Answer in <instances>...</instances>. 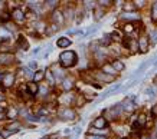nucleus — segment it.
I'll return each mask as SVG.
<instances>
[{"label":"nucleus","instance_id":"nucleus-22","mask_svg":"<svg viewBox=\"0 0 157 139\" xmlns=\"http://www.w3.org/2000/svg\"><path fill=\"white\" fill-rule=\"evenodd\" d=\"M19 46H20L22 49H27V42L23 40V37H22V36L19 37Z\"/></svg>","mask_w":157,"mask_h":139},{"label":"nucleus","instance_id":"nucleus-21","mask_svg":"<svg viewBox=\"0 0 157 139\" xmlns=\"http://www.w3.org/2000/svg\"><path fill=\"white\" fill-rule=\"evenodd\" d=\"M111 36L108 34V36H105V37H102V40H99V43L102 45V46H108L110 43H111V39H110Z\"/></svg>","mask_w":157,"mask_h":139},{"label":"nucleus","instance_id":"nucleus-14","mask_svg":"<svg viewBox=\"0 0 157 139\" xmlns=\"http://www.w3.org/2000/svg\"><path fill=\"white\" fill-rule=\"evenodd\" d=\"M111 65H113V67L116 69V72H121V70H124V63H123L121 60H114Z\"/></svg>","mask_w":157,"mask_h":139},{"label":"nucleus","instance_id":"nucleus-35","mask_svg":"<svg viewBox=\"0 0 157 139\" xmlns=\"http://www.w3.org/2000/svg\"><path fill=\"white\" fill-rule=\"evenodd\" d=\"M39 52H41V48H36V49L33 50V55H38Z\"/></svg>","mask_w":157,"mask_h":139},{"label":"nucleus","instance_id":"nucleus-5","mask_svg":"<svg viewBox=\"0 0 157 139\" xmlns=\"http://www.w3.org/2000/svg\"><path fill=\"white\" fill-rule=\"evenodd\" d=\"M52 20L55 22V25H62L64 23V13L62 12H59V10H55L53 12V15H52Z\"/></svg>","mask_w":157,"mask_h":139},{"label":"nucleus","instance_id":"nucleus-30","mask_svg":"<svg viewBox=\"0 0 157 139\" xmlns=\"http://www.w3.org/2000/svg\"><path fill=\"white\" fill-rule=\"evenodd\" d=\"M98 3L101 4V6H110L113 1H110V0H108V1H104V0H101V1H98Z\"/></svg>","mask_w":157,"mask_h":139},{"label":"nucleus","instance_id":"nucleus-32","mask_svg":"<svg viewBox=\"0 0 157 139\" xmlns=\"http://www.w3.org/2000/svg\"><path fill=\"white\" fill-rule=\"evenodd\" d=\"M87 139H105V138H102V136H97V135H95V136H92V135H90V136H88Z\"/></svg>","mask_w":157,"mask_h":139},{"label":"nucleus","instance_id":"nucleus-2","mask_svg":"<svg viewBox=\"0 0 157 139\" xmlns=\"http://www.w3.org/2000/svg\"><path fill=\"white\" fill-rule=\"evenodd\" d=\"M59 118L64 119V121H71L75 118V112L71 109V108H62L59 110Z\"/></svg>","mask_w":157,"mask_h":139},{"label":"nucleus","instance_id":"nucleus-15","mask_svg":"<svg viewBox=\"0 0 157 139\" xmlns=\"http://www.w3.org/2000/svg\"><path fill=\"white\" fill-rule=\"evenodd\" d=\"M45 73H46V72H43V70L35 72V75H33V80H35V82H41L42 79L45 78Z\"/></svg>","mask_w":157,"mask_h":139},{"label":"nucleus","instance_id":"nucleus-7","mask_svg":"<svg viewBox=\"0 0 157 139\" xmlns=\"http://www.w3.org/2000/svg\"><path fill=\"white\" fill-rule=\"evenodd\" d=\"M13 82H15V75L13 73H4V78H3V85L6 86V88H9V86H12L13 85Z\"/></svg>","mask_w":157,"mask_h":139},{"label":"nucleus","instance_id":"nucleus-24","mask_svg":"<svg viewBox=\"0 0 157 139\" xmlns=\"http://www.w3.org/2000/svg\"><path fill=\"white\" fill-rule=\"evenodd\" d=\"M110 36H111V37H114V40H120V39H121V34H120V33H118V32L111 33Z\"/></svg>","mask_w":157,"mask_h":139},{"label":"nucleus","instance_id":"nucleus-19","mask_svg":"<svg viewBox=\"0 0 157 139\" xmlns=\"http://www.w3.org/2000/svg\"><path fill=\"white\" fill-rule=\"evenodd\" d=\"M124 32L125 33L134 32V23H125L124 25Z\"/></svg>","mask_w":157,"mask_h":139},{"label":"nucleus","instance_id":"nucleus-27","mask_svg":"<svg viewBox=\"0 0 157 139\" xmlns=\"http://www.w3.org/2000/svg\"><path fill=\"white\" fill-rule=\"evenodd\" d=\"M137 122L140 123L141 126H143V125H144V122H146V116H144V115H140V116H138V121H137Z\"/></svg>","mask_w":157,"mask_h":139},{"label":"nucleus","instance_id":"nucleus-34","mask_svg":"<svg viewBox=\"0 0 157 139\" xmlns=\"http://www.w3.org/2000/svg\"><path fill=\"white\" fill-rule=\"evenodd\" d=\"M29 67H30V69H36V62H30V63H29Z\"/></svg>","mask_w":157,"mask_h":139},{"label":"nucleus","instance_id":"nucleus-18","mask_svg":"<svg viewBox=\"0 0 157 139\" xmlns=\"http://www.w3.org/2000/svg\"><path fill=\"white\" fill-rule=\"evenodd\" d=\"M12 132L13 131H10V129H0V136L1 138H9L12 135Z\"/></svg>","mask_w":157,"mask_h":139},{"label":"nucleus","instance_id":"nucleus-29","mask_svg":"<svg viewBox=\"0 0 157 139\" xmlns=\"http://www.w3.org/2000/svg\"><path fill=\"white\" fill-rule=\"evenodd\" d=\"M7 116H9V118H15V116H16V110H15V109H10V110H9V113H7Z\"/></svg>","mask_w":157,"mask_h":139},{"label":"nucleus","instance_id":"nucleus-28","mask_svg":"<svg viewBox=\"0 0 157 139\" xmlns=\"http://www.w3.org/2000/svg\"><path fill=\"white\" fill-rule=\"evenodd\" d=\"M150 37H151V40L154 43H157V32H151L150 33Z\"/></svg>","mask_w":157,"mask_h":139},{"label":"nucleus","instance_id":"nucleus-23","mask_svg":"<svg viewBox=\"0 0 157 139\" xmlns=\"http://www.w3.org/2000/svg\"><path fill=\"white\" fill-rule=\"evenodd\" d=\"M46 76H48V79H49L50 85H53V83H55V76L52 75V72H50V70H48V72H46Z\"/></svg>","mask_w":157,"mask_h":139},{"label":"nucleus","instance_id":"nucleus-26","mask_svg":"<svg viewBox=\"0 0 157 139\" xmlns=\"http://www.w3.org/2000/svg\"><path fill=\"white\" fill-rule=\"evenodd\" d=\"M9 19H10V16H9L7 13H3V15L0 16V20H1V22H7Z\"/></svg>","mask_w":157,"mask_h":139},{"label":"nucleus","instance_id":"nucleus-13","mask_svg":"<svg viewBox=\"0 0 157 139\" xmlns=\"http://www.w3.org/2000/svg\"><path fill=\"white\" fill-rule=\"evenodd\" d=\"M72 79L71 78H65L64 79V82H62V88H64V90H71L72 89Z\"/></svg>","mask_w":157,"mask_h":139},{"label":"nucleus","instance_id":"nucleus-38","mask_svg":"<svg viewBox=\"0 0 157 139\" xmlns=\"http://www.w3.org/2000/svg\"><path fill=\"white\" fill-rule=\"evenodd\" d=\"M3 116H4V115H3V113H0V118H3Z\"/></svg>","mask_w":157,"mask_h":139},{"label":"nucleus","instance_id":"nucleus-10","mask_svg":"<svg viewBox=\"0 0 157 139\" xmlns=\"http://www.w3.org/2000/svg\"><path fill=\"white\" fill-rule=\"evenodd\" d=\"M56 46L65 49V48H68V46H71V39H68V37H59L58 42H56Z\"/></svg>","mask_w":157,"mask_h":139},{"label":"nucleus","instance_id":"nucleus-17","mask_svg":"<svg viewBox=\"0 0 157 139\" xmlns=\"http://www.w3.org/2000/svg\"><path fill=\"white\" fill-rule=\"evenodd\" d=\"M151 20L157 22V1L153 3V6H151Z\"/></svg>","mask_w":157,"mask_h":139},{"label":"nucleus","instance_id":"nucleus-25","mask_svg":"<svg viewBox=\"0 0 157 139\" xmlns=\"http://www.w3.org/2000/svg\"><path fill=\"white\" fill-rule=\"evenodd\" d=\"M134 4H136V7H143V6L146 4V1H144V0H140V1L137 0V1H134Z\"/></svg>","mask_w":157,"mask_h":139},{"label":"nucleus","instance_id":"nucleus-20","mask_svg":"<svg viewBox=\"0 0 157 139\" xmlns=\"http://www.w3.org/2000/svg\"><path fill=\"white\" fill-rule=\"evenodd\" d=\"M124 10L125 12H133V10H136V4H134V1H133V3H125Z\"/></svg>","mask_w":157,"mask_h":139},{"label":"nucleus","instance_id":"nucleus-36","mask_svg":"<svg viewBox=\"0 0 157 139\" xmlns=\"http://www.w3.org/2000/svg\"><path fill=\"white\" fill-rule=\"evenodd\" d=\"M42 92V93H43V95H45V93H46V92H48V89H46V88H41V89H39Z\"/></svg>","mask_w":157,"mask_h":139},{"label":"nucleus","instance_id":"nucleus-11","mask_svg":"<svg viewBox=\"0 0 157 139\" xmlns=\"http://www.w3.org/2000/svg\"><path fill=\"white\" fill-rule=\"evenodd\" d=\"M121 106H124V109L127 110V112H133V110H134V103H133L131 99H128V98L121 103Z\"/></svg>","mask_w":157,"mask_h":139},{"label":"nucleus","instance_id":"nucleus-4","mask_svg":"<svg viewBox=\"0 0 157 139\" xmlns=\"http://www.w3.org/2000/svg\"><path fill=\"white\" fill-rule=\"evenodd\" d=\"M92 126H94L95 129H105V126H107V119L102 118V116H99V118H97V119L94 121Z\"/></svg>","mask_w":157,"mask_h":139},{"label":"nucleus","instance_id":"nucleus-3","mask_svg":"<svg viewBox=\"0 0 157 139\" xmlns=\"http://www.w3.org/2000/svg\"><path fill=\"white\" fill-rule=\"evenodd\" d=\"M138 49L143 52V53H146L147 50H149V45H150V42H149V39L146 37V36H141L140 39H138Z\"/></svg>","mask_w":157,"mask_h":139},{"label":"nucleus","instance_id":"nucleus-39","mask_svg":"<svg viewBox=\"0 0 157 139\" xmlns=\"http://www.w3.org/2000/svg\"><path fill=\"white\" fill-rule=\"evenodd\" d=\"M0 100H1V96H0Z\"/></svg>","mask_w":157,"mask_h":139},{"label":"nucleus","instance_id":"nucleus-16","mask_svg":"<svg viewBox=\"0 0 157 139\" xmlns=\"http://www.w3.org/2000/svg\"><path fill=\"white\" fill-rule=\"evenodd\" d=\"M102 69H104V72H105V73H107V75H111V76L117 73L116 69L113 67V65H104V67H102Z\"/></svg>","mask_w":157,"mask_h":139},{"label":"nucleus","instance_id":"nucleus-31","mask_svg":"<svg viewBox=\"0 0 157 139\" xmlns=\"http://www.w3.org/2000/svg\"><path fill=\"white\" fill-rule=\"evenodd\" d=\"M151 113H153V116H157V103L151 108Z\"/></svg>","mask_w":157,"mask_h":139},{"label":"nucleus","instance_id":"nucleus-40","mask_svg":"<svg viewBox=\"0 0 157 139\" xmlns=\"http://www.w3.org/2000/svg\"><path fill=\"white\" fill-rule=\"evenodd\" d=\"M156 129H157V126H156Z\"/></svg>","mask_w":157,"mask_h":139},{"label":"nucleus","instance_id":"nucleus-1","mask_svg":"<svg viewBox=\"0 0 157 139\" xmlns=\"http://www.w3.org/2000/svg\"><path fill=\"white\" fill-rule=\"evenodd\" d=\"M76 62H78V56H76V53L72 52V50H65L59 56V63H61L62 67H71Z\"/></svg>","mask_w":157,"mask_h":139},{"label":"nucleus","instance_id":"nucleus-8","mask_svg":"<svg viewBox=\"0 0 157 139\" xmlns=\"http://www.w3.org/2000/svg\"><path fill=\"white\" fill-rule=\"evenodd\" d=\"M12 16H13V19L17 20L19 23H22V22L25 20V13H23L20 9H15V10H13V13H12Z\"/></svg>","mask_w":157,"mask_h":139},{"label":"nucleus","instance_id":"nucleus-37","mask_svg":"<svg viewBox=\"0 0 157 139\" xmlns=\"http://www.w3.org/2000/svg\"><path fill=\"white\" fill-rule=\"evenodd\" d=\"M3 78H4V75H1V72H0V82H3Z\"/></svg>","mask_w":157,"mask_h":139},{"label":"nucleus","instance_id":"nucleus-9","mask_svg":"<svg viewBox=\"0 0 157 139\" xmlns=\"http://www.w3.org/2000/svg\"><path fill=\"white\" fill-rule=\"evenodd\" d=\"M13 55H10V53H0V63H4V65H7V63H12L13 62Z\"/></svg>","mask_w":157,"mask_h":139},{"label":"nucleus","instance_id":"nucleus-33","mask_svg":"<svg viewBox=\"0 0 157 139\" xmlns=\"http://www.w3.org/2000/svg\"><path fill=\"white\" fill-rule=\"evenodd\" d=\"M48 4H49L50 7H55V6L58 4V1H48Z\"/></svg>","mask_w":157,"mask_h":139},{"label":"nucleus","instance_id":"nucleus-6","mask_svg":"<svg viewBox=\"0 0 157 139\" xmlns=\"http://www.w3.org/2000/svg\"><path fill=\"white\" fill-rule=\"evenodd\" d=\"M94 76H95L97 79H99V80H102V82H113V80H114V76L107 75V73H102V72H95Z\"/></svg>","mask_w":157,"mask_h":139},{"label":"nucleus","instance_id":"nucleus-12","mask_svg":"<svg viewBox=\"0 0 157 139\" xmlns=\"http://www.w3.org/2000/svg\"><path fill=\"white\" fill-rule=\"evenodd\" d=\"M27 92H29L30 95H36V93L39 92V86L36 85V82L27 83Z\"/></svg>","mask_w":157,"mask_h":139}]
</instances>
